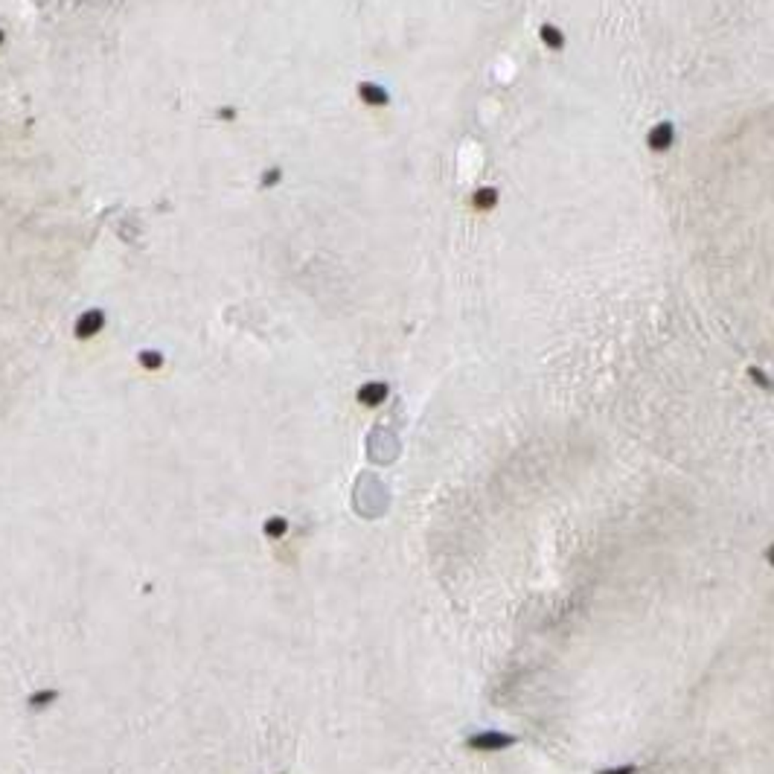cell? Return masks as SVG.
Masks as SVG:
<instances>
[{
  "label": "cell",
  "mask_w": 774,
  "mask_h": 774,
  "mask_svg": "<svg viewBox=\"0 0 774 774\" xmlns=\"http://www.w3.org/2000/svg\"><path fill=\"white\" fill-rule=\"evenodd\" d=\"M102 326H105V315L100 309H88L76 321V326H73V335H76L79 341H91L93 335H100Z\"/></svg>",
  "instance_id": "cell-1"
},
{
  "label": "cell",
  "mask_w": 774,
  "mask_h": 774,
  "mask_svg": "<svg viewBox=\"0 0 774 774\" xmlns=\"http://www.w3.org/2000/svg\"><path fill=\"white\" fill-rule=\"evenodd\" d=\"M515 740L510 733H498V731H489V733H477L469 740V748H475V751H501V748L512 745Z\"/></svg>",
  "instance_id": "cell-2"
},
{
  "label": "cell",
  "mask_w": 774,
  "mask_h": 774,
  "mask_svg": "<svg viewBox=\"0 0 774 774\" xmlns=\"http://www.w3.org/2000/svg\"><path fill=\"white\" fill-rule=\"evenodd\" d=\"M58 690L56 687H38V690H32L30 696H27V707L30 710H35V714H41V710H47V707H53L56 702H58Z\"/></svg>",
  "instance_id": "cell-3"
},
{
  "label": "cell",
  "mask_w": 774,
  "mask_h": 774,
  "mask_svg": "<svg viewBox=\"0 0 774 774\" xmlns=\"http://www.w3.org/2000/svg\"><path fill=\"white\" fill-rule=\"evenodd\" d=\"M385 396H387V387L382 385V382H370V385H364L361 390H358V402H364V405H382L385 402Z\"/></svg>",
  "instance_id": "cell-4"
},
{
  "label": "cell",
  "mask_w": 774,
  "mask_h": 774,
  "mask_svg": "<svg viewBox=\"0 0 774 774\" xmlns=\"http://www.w3.org/2000/svg\"><path fill=\"white\" fill-rule=\"evenodd\" d=\"M140 364L146 367V370H157V367L163 364V355H161V352H152V350H149V352H140Z\"/></svg>",
  "instance_id": "cell-5"
},
{
  "label": "cell",
  "mask_w": 774,
  "mask_h": 774,
  "mask_svg": "<svg viewBox=\"0 0 774 774\" xmlns=\"http://www.w3.org/2000/svg\"><path fill=\"white\" fill-rule=\"evenodd\" d=\"M286 530H288V524H286V519H280V515H274V519L265 524V533H268V536H282Z\"/></svg>",
  "instance_id": "cell-6"
},
{
  "label": "cell",
  "mask_w": 774,
  "mask_h": 774,
  "mask_svg": "<svg viewBox=\"0 0 774 774\" xmlns=\"http://www.w3.org/2000/svg\"><path fill=\"white\" fill-rule=\"evenodd\" d=\"M670 143V126H663V128H655L652 131V146L658 149V146H667Z\"/></svg>",
  "instance_id": "cell-7"
},
{
  "label": "cell",
  "mask_w": 774,
  "mask_h": 774,
  "mask_svg": "<svg viewBox=\"0 0 774 774\" xmlns=\"http://www.w3.org/2000/svg\"><path fill=\"white\" fill-rule=\"evenodd\" d=\"M378 88H370V84H367V88L361 91L364 93V100H370V102H385V93H376Z\"/></svg>",
  "instance_id": "cell-8"
},
{
  "label": "cell",
  "mask_w": 774,
  "mask_h": 774,
  "mask_svg": "<svg viewBox=\"0 0 774 774\" xmlns=\"http://www.w3.org/2000/svg\"><path fill=\"white\" fill-rule=\"evenodd\" d=\"M632 766H623V769H611V771H600V774H632Z\"/></svg>",
  "instance_id": "cell-9"
},
{
  "label": "cell",
  "mask_w": 774,
  "mask_h": 774,
  "mask_svg": "<svg viewBox=\"0 0 774 774\" xmlns=\"http://www.w3.org/2000/svg\"><path fill=\"white\" fill-rule=\"evenodd\" d=\"M0 44H3V30H0Z\"/></svg>",
  "instance_id": "cell-10"
}]
</instances>
